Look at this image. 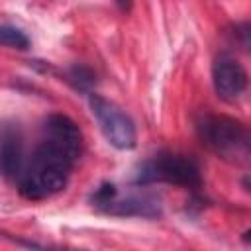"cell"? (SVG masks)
I'll return each mask as SVG.
<instances>
[{
    "label": "cell",
    "mask_w": 251,
    "mask_h": 251,
    "mask_svg": "<svg viewBox=\"0 0 251 251\" xmlns=\"http://www.w3.org/2000/svg\"><path fill=\"white\" fill-rule=\"evenodd\" d=\"M88 108L94 116V120L100 126V131L104 133L106 141L120 151H129L137 143V127L131 116L118 106L114 100L88 92Z\"/></svg>",
    "instance_id": "obj_5"
},
{
    "label": "cell",
    "mask_w": 251,
    "mask_h": 251,
    "mask_svg": "<svg viewBox=\"0 0 251 251\" xmlns=\"http://www.w3.org/2000/svg\"><path fill=\"white\" fill-rule=\"evenodd\" d=\"M155 182H167L180 188L196 190L202 186V169L190 155L163 151L147 159L135 175L137 186H151Z\"/></svg>",
    "instance_id": "obj_4"
},
{
    "label": "cell",
    "mask_w": 251,
    "mask_h": 251,
    "mask_svg": "<svg viewBox=\"0 0 251 251\" xmlns=\"http://www.w3.org/2000/svg\"><path fill=\"white\" fill-rule=\"evenodd\" d=\"M0 45L8 49H18L25 51L29 47V37L24 29L10 25V24H0Z\"/></svg>",
    "instance_id": "obj_8"
},
{
    "label": "cell",
    "mask_w": 251,
    "mask_h": 251,
    "mask_svg": "<svg viewBox=\"0 0 251 251\" xmlns=\"http://www.w3.org/2000/svg\"><path fill=\"white\" fill-rule=\"evenodd\" d=\"M247 71L245 67L227 53H222L214 59L212 65V84L214 90L218 94V98H222L224 102H237L245 90H247Z\"/></svg>",
    "instance_id": "obj_6"
},
{
    "label": "cell",
    "mask_w": 251,
    "mask_h": 251,
    "mask_svg": "<svg viewBox=\"0 0 251 251\" xmlns=\"http://www.w3.org/2000/svg\"><path fill=\"white\" fill-rule=\"evenodd\" d=\"M196 133L220 159L237 165L249 161V131L243 122L226 114L202 112L196 118Z\"/></svg>",
    "instance_id": "obj_2"
},
{
    "label": "cell",
    "mask_w": 251,
    "mask_h": 251,
    "mask_svg": "<svg viewBox=\"0 0 251 251\" xmlns=\"http://www.w3.org/2000/svg\"><path fill=\"white\" fill-rule=\"evenodd\" d=\"M82 153V131L73 118L51 114L45 118L39 137L25 155L16 180L18 192L33 202L47 200L67 188Z\"/></svg>",
    "instance_id": "obj_1"
},
{
    "label": "cell",
    "mask_w": 251,
    "mask_h": 251,
    "mask_svg": "<svg viewBox=\"0 0 251 251\" xmlns=\"http://www.w3.org/2000/svg\"><path fill=\"white\" fill-rule=\"evenodd\" d=\"M147 188L149 186H135L131 190H120L116 184L104 182L90 194V204L110 216L157 218L163 212V200Z\"/></svg>",
    "instance_id": "obj_3"
},
{
    "label": "cell",
    "mask_w": 251,
    "mask_h": 251,
    "mask_svg": "<svg viewBox=\"0 0 251 251\" xmlns=\"http://www.w3.org/2000/svg\"><path fill=\"white\" fill-rule=\"evenodd\" d=\"M69 80L73 82V86L76 88V90H84V92H88L90 90V86L94 84V75L90 73V69H86V67H73L71 71H69Z\"/></svg>",
    "instance_id": "obj_9"
},
{
    "label": "cell",
    "mask_w": 251,
    "mask_h": 251,
    "mask_svg": "<svg viewBox=\"0 0 251 251\" xmlns=\"http://www.w3.org/2000/svg\"><path fill=\"white\" fill-rule=\"evenodd\" d=\"M20 247L27 249V251H82V249H73L67 245H55V243H41L35 239H24V237H16L14 239Z\"/></svg>",
    "instance_id": "obj_10"
},
{
    "label": "cell",
    "mask_w": 251,
    "mask_h": 251,
    "mask_svg": "<svg viewBox=\"0 0 251 251\" xmlns=\"http://www.w3.org/2000/svg\"><path fill=\"white\" fill-rule=\"evenodd\" d=\"M25 141L18 126H4L0 129V175L18 180L25 163Z\"/></svg>",
    "instance_id": "obj_7"
}]
</instances>
